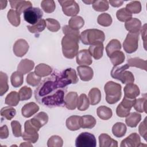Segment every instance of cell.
Here are the masks:
<instances>
[{"instance_id": "603a6c76", "label": "cell", "mask_w": 147, "mask_h": 147, "mask_svg": "<svg viewBox=\"0 0 147 147\" xmlns=\"http://www.w3.org/2000/svg\"><path fill=\"white\" fill-rule=\"evenodd\" d=\"M100 147H117V141L113 139L109 135L102 133L99 136Z\"/></svg>"}, {"instance_id": "7402d4cb", "label": "cell", "mask_w": 147, "mask_h": 147, "mask_svg": "<svg viewBox=\"0 0 147 147\" xmlns=\"http://www.w3.org/2000/svg\"><path fill=\"white\" fill-rule=\"evenodd\" d=\"M31 122L38 129L47 123L48 121V116L45 112H40L33 118L30 119Z\"/></svg>"}, {"instance_id": "ab89813d", "label": "cell", "mask_w": 147, "mask_h": 147, "mask_svg": "<svg viewBox=\"0 0 147 147\" xmlns=\"http://www.w3.org/2000/svg\"><path fill=\"white\" fill-rule=\"evenodd\" d=\"M8 77L6 73L0 72V95H3L9 89Z\"/></svg>"}, {"instance_id": "8fae6325", "label": "cell", "mask_w": 147, "mask_h": 147, "mask_svg": "<svg viewBox=\"0 0 147 147\" xmlns=\"http://www.w3.org/2000/svg\"><path fill=\"white\" fill-rule=\"evenodd\" d=\"M29 44L28 42L22 38L17 40L13 45V50L14 55L21 57L24 56L28 51Z\"/></svg>"}, {"instance_id": "c3c4849f", "label": "cell", "mask_w": 147, "mask_h": 147, "mask_svg": "<svg viewBox=\"0 0 147 147\" xmlns=\"http://www.w3.org/2000/svg\"><path fill=\"white\" fill-rule=\"evenodd\" d=\"M41 77L37 76L34 72H30L26 76V82L28 84L35 87L41 83Z\"/></svg>"}, {"instance_id": "816d5d0a", "label": "cell", "mask_w": 147, "mask_h": 147, "mask_svg": "<svg viewBox=\"0 0 147 147\" xmlns=\"http://www.w3.org/2000/svg\"><path fill=\"white\" fill-rule=\"evenodd\" d=\"M47 27L49 30L52 32H57L60 28V24L58 21L53 18H47L45 20Z\"/></svg>"}, {"instance_id": "4dcf8cb0", "label": "cell", "mask_w": 147, "mask_h": 147, "mask_svg": "<svg viewBox=\"0 0 147 147\" xmlns=\"http://www.w3.org/2000/svg\"><path fill=\"white\" fill-rule=\"evenodd\" d=\"M110 60L114 66H117L123 63L125 59V56L123 52L117 51L113 52L110 56Z\"/></svg>"}, {"instance_id": "f546056e", "label": "cell", "mask_w": 147, "mask_h": 147, "mask_svg": "<svg viewBox=\"0 0 147 147\" xmlns=\"http://www.w3.org/2000/svg\"><path fill=\"white\" fill-rule=\"evenodd\" d=\"M96 114L101 119L108 120L112 117L113 112L110 108L105 106H101L97 108Z\"/></svg>"}, {"instance_id": "d4e9b609", "label": "cell", "mask_w": 147, "mask_h": 147, "mask_svg": "<svg viewBox=\"0 0 147 147\" xmlns=\"http://www.w3.org/2000/svg\"><path fill=\"white\" fill-rule=\"evenodd\" d=\"M34 72L37 76L40 77H45L52 74V68L48 64L40 63L35 67Z\"/></svg>"}, {"instance_id": "484cf974", "label": "cell", "mask_w": 147, "mask_h": 147, "mask_svg": "<svg viewBox=\"0 0 147 147\" xmlns=\"http://www.w3.org/2000/svg\"><path fill=\"white\" fill-rule=\"evenodd\" d=\"M80 116L78 115H72L68 117L66 120V126L67 127L72 131L78 130L80 128Z\"/></svg>"}, {"instance_id": "d6a6232c", "label": "cell", "mask_w": 147, "mask_h": 147, "mask_svg": "<svg viewBox=\"0 0 147 147\" xmlns=\"http://www.w3.org/2000/svg\"><path fill=\"white\" fill-rule=\"evenodd\" d=\"M121 49V44L117 39L111 40L106 47V51L107 55L109 57L113 52L119 51Z\"/></svg>"}, {"instance_id": "3957f363", "label": "cell", "mask_w": 147, "mask_h": 147, "mask_svg": "<svg viewBox=\"0 0 147 147\" xmlns=\"http://www.w3.org/2000/svg\"><path fill=\"white\" fill-rule=\"evenodd\" d=\"M67 90V87L59 88L54 92L41 98L38 103L50 108L64 106V96Z\"/></svg>"}, {"instance_id": "4316f807", "label": "cell", "mask_w": 147, "mask_h": 147, "mask_svg": "<svg viewBox=\"0 0 147 147\" xmlns=\"http://www.w3.org/2000/svg\"><path fill=\"white\" fill-rule=\"evenodd\" d=\"M141 119V115L137 112L130 113L126 118L125 122L126 125L130 127H135Z\"/></svg>"}, {"instance_id": "ffe728a7", "label": "cell", "mask_w": 147, "mask_h": 147, "mask_svg": "<svg viewBox=\"0 0 147 147\" xmlns=\"http://www.w3.org/2000/svg\"><path fill=\"white\" fill-rule=\"evenodd\" d=\"M34 67V63L29 59H24L21 60L17 66V71L23 75L30 72Z\"/></svg>"}, {"instance_id": "52a82bcc", "label": "cell", "mask_w": 147, "mask_h": 147, "mask_svg": "<svg viewBox=\"0 0 147 147\" xmlns=\"http://www.w3.org/2000/svg\"><path fill=\"white\" fill-rule=\"evenodd\" d=\"M139 34L140 33H127L123 42V48L126 53H132L137 50L138 47Z\"/></svg>"}, {"instance_id": "e575fe53", "label": "cell", "mask_w": 147, "mask_h": 147, "mask_svg": "<svg viewBox=\"0 0 147 147\" xmlns=\"http://www.w3.org/2000/svg\"><path fill=\"white\" fill-rule=\"evenodd\" d=\"M20 100V96L16 91H11L5 98V104L10 106H16Z\"/></svg>"}, {"instance_id": "f907efd6", "label": "cell", "mask_w": 147, "mask_h": 147, "mask_svg": "<svg viewBox=\"0 0 147 147\" xmlns=\"http://www.w3.org/2000/svg\"><path fill=\"white\" fill-rule=\"evenodd\" d=\"M20 100L24 101L29 99L32 95V89L27 86H24L20 88L18 91Z\"/></svg>"}, {"instance_id": "681fc988", "label": "cell", "mask_w": 147, "mask_h": 147, "mask_svg": "<svg viewBox=\"0 0 147 147\" xmlns=\"http://www.w3.org/2000/svg\"><path fill=\"white\" fill-rule=\"evenodd\" d=\"M63 145V139L59 136H51L47 141L48 147H61Z\"/></svg>"}, {"instance_id": "f6af8a7d", "label": "cell", "mask_w": 147, "mask_h": 147, "mask_svg": "<svg viewBox=\"0 0 147 147\" xmlns=\"http://www.w3.org/2000/svg\"><path fill=\"white\" fill-rule=\"evenodd\" d=\"M41 6L45 13H51L55 11L56 4L53 0H44L41 2Z\"/></svg>"}, {"instance_id": "30bf717a", "label": "cell", "mask_w": 147, "mask_h": 147, "mask_svg": "<svg viewBox=\"0 0 147 147\" xmlns=\"http://www.w3.org/2000/svg\"><path fill=\"white\" fill-rule=\"evenodd\" d=\"M64 14L67 16H76L79 12V6L73 0L58 1Z\"/></svg>"}, {"instance_id": "8d00e7d4", "label": "cell", "mask_w": 147, "mask_h": 147, "mask_svg": "<svg viewBox=\"0 0 147 147\" xmlns=\"http://www.w3.org/2000/svg\"><path fill=\"white\" fill-rule=\"evenodd\" d=\"M7 19L9 22L14 26H18L20 24V14L13 9H10L7 13Z\"/></svg>"}, {"instance_id": "74e56055", "label": "cell", "mask_w": 147, "mask_h": 147, "mask_svg": "<svg viewBox=\"0 0 147 147\" xmlns=\"http://www.w3.org/2000/svg\"><path fill=\"white\" fill-rule=\"evenodd\" d=\"M90 102L85 94H82L78 99L77 108L80 111H85L89 107Z\"/></svg>"}, {"instance_id": "8992f818", "label": "cell", "mask_w": 147, "mask_h": 147, "mask_svg": "<svg viewBox=\"0 0 147 147\" xmlns=\"http://www.w3.org/2000/svg\"><path fill=\"white\" fill-rule=\"evenodd\" d=\"M80 39L84 45H92L98 42H103L105 39L103 31L96 29H86L80 34Z\"/></svg>"}, {"instance_id": "44dd1931", "label": "cell", "mask_w": 147, "mask_h": 147, "mask_svg": "<svg viewBox=\"0 0 147 147\" xmlns=\"http://www.w3.org/2000/svg\"><path fill=\"white\" fill-rule=\"evenodd\" d=\"M125 27L129 33H140V29L141 28V22L138 18H131L125 22Z\"/></svg>"}, {"instance_id": "003e7915", "label": "cell", "mask_w": 147, "mask_h": 147, "mask_svg": "<svg viewBox=\"0 0 147 147\" xmlns=\"http://www.w3.org/2000/svg\"><path fill=\"white\" fill-rule=\"evenodd\" d=\"M84 3H86V4H91V3H94V1H82Z\"/></svg>"}, {"instance_id": "94428289", "label": "cell", "mask_w": 147, "mask_h": 147, "mask_svg": "<svg viewBox=\"0 0 147 147\" xmlns=\"http://www.w3.org/2000/svg\"><path fill=\"white\" fill-rule=\"evenodd\" d=\"M9 136L8 127L6 125L0 127V138L1 139H6Z\"/></svg>"}, {"instance_id": "83f0119b", "label": "cell", "mask_w": 147, "mask_h": 147, "mask_svg": "<svg viewBox=\"0 0 147 147\" xmlns=\"http://www.w3.org/2000/svg\"><path fill=\"white\" fill-rule=\"evenodd\" d=\"M88 100L91 105L98 104L101 100V92L98 88H92L88 92Z\"/></svg>"}, {"instance_id": "7c38bea8", "label": "cell", "mask_w": 147, "mask_h": 147, "mask_svg": "<svg viewBox=\"0 0 147 147\" xmlns=\"http://www.w3.org/2000/svg\"><path fill=\"white\" fill-rule=\"evenodd\" d=\"M141 145L140 137L136 133L130 134L121 141L120 145L121 147H137Z\"/></svg>"}, {"instance_id": "6da1fadb", "label": "cell", "mask_w": 147, "mask_h": 147, "mask_svg": "<svg viewBox=\"0 0 147 147\" xmlns=\"http://www.w3.org/2000/svg\"><path fill=\"white\" fill-rule=\"evenodd\" d=\"M72 82L68 80L64 72H53L50 76L43 80L34 91V97L38 102L41 98L45 97L59 88H65Z\"/></svg>"}, {"instance_id": "5b68a950", "label": "cell", "mask_w": 147, "mask_h": 147, "mask_svg": "<svg viewBox=\"0 0 147 147\" xmlns=\"http://www.w3.org/2000/svg\"><path fill=\"white\" fill-rule=\"evenodd\" d=\"M104 90L106 94V100L109 104H114L121 99L122 95L121 84L109 81L105 84Z\"/></svg>"}, {"instance_id": "d590c367", "label": "cell", "mask_w": 147, "mask_h": 147, "mask_svg": "<svg viewBox=\"0 0 147 147\" xmlns=\"http://www.w3.org/2000/svg\"><path fill=\"white\" fill-rule=\"evenodd\" d=\"M47 23L45 20L41 19L37 23L33 25H28L27 28L32 33H38L42 32L46 28Z\"/></svg>"}, {"instance_id": "7a4b0ae2", "label": "cell", "mask_w": 147, "mask_h": 147, "mask_svg": "<svg viewBox=\"0 0 147 147\" xmlns=\"http://www.w3.org/2000/svg\"><path fill=\"white\" fill-rule=\"evenodd\" d=\"M80 36L65 35L61 40L62 52L64 56L72 59L78 53L79 42Z\"/></svg>"}, {"instance_id": "7bdbcfd3", "label": "cell", "mask_w": 147, "mask_h": 147, "mask_svg": "<svg viewBox=\"0 0 147 147\" xmlns=\"http://www.w3.org/2000/svg\"><path fill=\"white\" fill-rule=\"evenodd\" d=\"M16 114V110L11 106H6L1 110V115L7 120H11Z\"/></svg>"}, {"instance_id": "9a60e30c", "label": "cell", "mask_w": 147, "mask_h": 147, "mask_svg": "<svg viewBox=\"0 0 147 147\" xmlns=\"http://www.w3.org/2000/svg\"><path fill=\"white\" fill-rule=\"evenodd\" d=\"M78 75L80 79L84 82L91 80L94 76L92 69L87 65H80L77 67Z\"/></svg>"}, {"instance_id": "11a10c76", "label": "cell", "mask_w": 147, "mask_h": 147, "mask_svg": "<svg viewBox=\"0 0 147 147\" xmlns=\"http://www.w3.org/2000/svg\"><path fill=\"white\" fill-rule=\"evenodd\" d=\"M38 134H28L24 131L22 134V139L25 141H27L30 143H36L38 139Z\"/></svg>"}, {"instance_id": "4fadbf2b", "label": "cell", "mask_w": 147, "mask_h": 147, "mask_svg": "<svg viewBox=\"0 0 147 147\" xmlns=\"http://www.w3.org/2000/svg\"><path fill=\"white\" fill-rule=\"evenodd\" d=\"M76 56V63L80 65H89L92 63L91 55L87 49L80 50Z\"/></svg>"}, {"instance_id": "6125c7cd", "label": "cell", "mask_w": 147, "mask_h": 147, "mask_svg": "<svg viewBox=\"0 0 147 147\" xmlns=\"http://www.w3.org/2000/svg\"><path fill=\"white\" fill-rule=\"evenodd\" d=\"M109 2L110 3V5L113 6V7H119L121 6L123 3V1H113V0H110L109 1Z\"/></svg>"}, {"instance_id": "836d02e7", "label": "cell", "mask_w": 147, "mask_h": 147, "mask_svg": "<svg viewBox=\"0 0 147 147\" xmlns=\"http://www.w3.org/2000/svg\"><path fill=\"white\" fill-rule=\"evenodd\" d=\"M127 65L129 67H134L146 71V61L139 57H133L128 59Z\"/></svg>"}, {"instance_id": "ac0fdd59", "label": "cell", "mask_w": 147, "mask_h": 147, "mask_svg": "<svg viewBox=\"0 0 147 147\" xmlns=\"http://www.w3.org/2000/svg\"><path fill=\"white\" fill-rule=\"evenodd\" d=\"M103 44L102 42H98L90 45L88 51L91 55L96 60L100 59L103 54Z\"/></svg>"}, {"instance_id": "5bb4252c", "label": "cell", "mask_w": 147, "mask_h": 147, "mask_svg": "<svg viewBox=\"0 0 147 147\" xmlns=\"http://www.w3.org/2000/svg\"><path fill=\"white\" fill-rule=\"evenodd\" d=\"M11 7L16 9V11L20 15L26 10L32 7V3L29 1H9Z\"/></svg>"}, {"instance_id": "f5cc1de1", "label": "cell", "mask_w": 147, "mask_h": 147, "mask_svg": "<svg viewBox=\"0 0 147 147\" xmlns=\"http://www.w3.org/2000/svg\"><path fill=\"white\" fill-rule=\"evenodd\" d=\"M63 72L67 78L72 82V84H76L78 83L79 80L76 71L74 69L71 68H67L63 71Z\"/></svg>"}, {"instance_id": "6f0895ef", "label": "cell", "mask_w": 147, "mask_h": 147, "mask_svg": "<svg viewBox=\"0 0 147 147\" xmlns=\"http://www.w3.org/2000/svg\"><path fill=\"white\" fill-rule=\"evenodd\" d=\"M130 110L126 109L122 107L120 103L118 105L116 109V114L119 117H126L130 114Z\"/></svg>"}, {"instance_id": "f1b7e54d", "label": "cell", "mask_w": 147, "mask_h": 147, "mask_svg": "<svg viewBox=\"0 0 147 147\" xmlns=\"http://www.w3.org/2000/svg\"><path fill=\"white\" fill-rule=\"evenodd\" d=\"M126 126L122 122H117L112 127V133L113 135L118 138L124 136L126 132Z\"/></svg>"}, {"instance_id": "03108f58", "label": "cell", "mask_w": 147, "mask_h": 147, "mask_svg": "<svg viewBox=\"0 0 147 147\" xmlns=\"http://www.w3.org/2000/svg\"><path fill=\"white\" fill-rule=\"evenodd\" d=\"M30 142H29V143H28V142H24V143H22V144H20V146H32V145H31L30 144Z\"/></svg>"}, {"instance_id": "e0dca14e", "label": "cell", "mask_w": 147, "mask_h": 147, "mask_svg": "<svg viewBox=\"0 0 147 147\" xmlns=\"http://www.w3.org/2000/svg\"><path fill=\"white\" fill-rule=\"evenodd\" d=\"M78 95L77 92L71 91L69 92L64 97L65 106L68 110H75L77 106Z\"/></svg>"}, {"instance_id": "680465c9", "label": "cell", "mask_w": 147, "mask_h": 147, "mask_svg": "<svg viewBox=\"0 0 147 147\" xmlns=\"http://www.w3.org/2000/svg\"><path fill=\"white\" fill-rule=\"evenodd\" d=\"M138 131L140 135L144 138V140H146V117L144 119V121L142 122L138 127Z\"/></svg>"}, {"instance_id": "9f6ffc18", "label": "cell", "mask_w": 147, "mask_h": 147, "mask_svg": "<svg viewBox=\"0 0 147 147\" xmlns=\"http://www.w3.org/2000/svg\"><path fill=\"white\" fill-rule=\"evenodd\" d=\"M136 100V99H129L124 96L122 102L120 103V105L124 108L131 110V109L135 103Z\"/></svg>"}, {"instance_id": "91938a15", "label": "cell", "mask_w": 147, "mask_h": 147, "mask_svg": "<svg viewBox=\"0 0 147 147\" xmlns=\"http://www.w3.org/2000/svg\"><path fill=\"white\" fill-rule=\"evenodd\" d=\"M62 30L64 35L70 34V35H76L80 36V32L79 30H74L71 29L68 25H64L62 28Z\"/></svg>"}, {"instance_id": "e7e4bbea", "label": "cell", "mask_w": 147, "mask_h": 147, "mask_svg": "<svg viewBox=\"0 0 147 147\" xmlns=\"http://www.w3.org/2000/svg\"><path fill=\"white\" fill-rule=\"evenodd\" d=\"M7 2V1H2V0H1V1H0L1 9V10L3 9L4 8H5V7H6Z\"/></svg>"}, {"instance_id": "9c48e42d", "label": "cell", "mask_w": 147, "mask_h": 147, "mask_svg": "<svg viewBox=\"0 0 147 147\" xmlns=\"http://www.w3.org/2000/svg\"><path fill=\"white\" fill-rule=\"evenodd\" d=\"M43 16L42 10L38 7H30L24 12V18L26 22L34 25L37 23Z\"/></svg>"}, {"instance_id": "ba28073f", "label": "cell", "mask_w": 147, "mask_h": 147, "mask_svg": "<svg viewBox=\"0 0 147 147\" xmlns=\"http://www.w3.org/2000/svg\"><path fill=\"white\" fill-rule=\"evenodd\" d=\"M96 145V141L94 135L88 132L80 133L75 140L76 147H95Z\"/></svg>"}, {"instance_id": "db71d44e", "label": "cell", "mask_w": 147, "mask_h": 147, "mask_svg": "<svg viewBox=\"0 0 147 147\" xmlns=\"http://www.w3.org/2000/svg\"><path fill=\"white\" fill-rule=\"evenodd\" d=\"M11 126L12 129L13 134L16 137H20L22 136L21 125L17 121H13L11 122Z\"/></svg>"}, {"instance_id": "f35d334b", "label": "cell", "mask_w": 147, "mask_h": 147, "mask_svg": "<svg viewBox=\"0 0 147 147\" xmlns=\"http://www.w3.org/2000/svg\"><path fill=\"white\" fill-rule=\"evenodd\" d=\"M10 82L11 85L14 87L17 88L20 87L24 82L23 74L19 72L18 71L14 72L10 76Z\"/></svg>"}, {"instance_id": "bcb514c9", "label": "cell", "mask_w": 147, "mask_h": 147, "mask_svg": "<svg viewBox=\"0 0 147 147\" xmlns=\"http://www.w3.org/2000/svg\"><path fill=\"white\" fill-rule=\"evenodd\" d=\"M93 9L98 11H105L109 9V2L107 1H94L92 4Z\"/></svg>"}, {"instance_id": "be15d7a7", "label": "cell", "mask_w": 147, "mask_h": 147, "mask_svg": "<svg viewBox=\"0 0 147 147\" xmlns=\"http://www.w3.org/2000/svg\"><path fill=\"white\" fill-rule=\"evenodd\" d=\"M146 24H144V26H142V28L141 29V36H142V38L144 40V47L145 48V42H146Z\"/></svg>"}, {"instance_id": "cb8c5ba5", "label": "cell", "mask_w": 147, "mask_h": 147, "mask_svg": "<svg viewBox=\"0 0 147 147\" xmlns=\"http://www.w3.org/2000/svg\"><path fill=\"white\" fill-rule=\"evenodd\" d=\"M79 123L83 129H92L96 125V119L92 115H86L80 117Z\"/></svg>"}, {"instance_id": "d6986e66", "label": "cell", "mask_w": 147, "mask_h": 147, "mask_svg": "<svg viewBox=\"0 0 147 147\" xmlns=\"http://www.w3.org/2000/svg\"><path fill=\"white\" fill-rule=\"evenodd\" d=\"M39 110V106L34 102L25 104L21 109L22 115L25 118H29Z\"/></svg>"}, {"instance_id": "2e32d148", "label": "cell", "mask_w": 147, "mask_h": 147, "mask_svg": "<svg viewBox=\"0 0 147 147\" xmlns=\"http://www.w3.org/2000/svg\"><path fill=\"white\" fill-rule=\"evenodd\" d=\"M124 96L129 99H136L140 95V91L139 87L135 84H126L123 88Z\"/></svg>"}, {"instance_id": "ee69618b", "label": "cell", "mask_w": 147, "mask_h": 147, "mask_svg": "<svg viewBox=\"0 0 147 147\" xmlns=\"http://www.w3.org/2000/svg\"><path fill=\"white\" fill-rule=\"evenodd\" d=\"M133 107H134V109L138 112L146 113V96L136 99Z\"/></svg>"}, {"instance_id": "277c9868", "label": "cell", "mask_w": 147, "mask_h": 147, "mask_svg": "<svg viewBox=\"0 0 147 147\" xmlns=\"http://www.w3.org/2000/svg\"><path fill=\"white\" fill-rule=\"evenodd\" d=\"M129 68L127 64L121 66H114L111 71V76L113 78L120 80L123 84L133 83L134 82L133 74L129 71H126Z\"/></svg>"}, {"instance_id": "7dc6e473", "label": "cell", "mask_w": 147, "mask_h": 147, "mask_svg": "<svg viewBox=\"0 0 147 147\" xmlns=\"http://www.w3.org/2000/svg\"><path fill=\"white\" fill-rule=\"evenodd\" d=\"M125 8L131 13L138 14L141 11V5L140 1H134L127 3Z\"/></svg>"}, {"instance_id": "b9f144b4", "label": "cell", "mask_w": 147, "mask_h": 147, "mask_svg": "<svg viewBox=\"0 0 147 147\" xmlns=\"http://www.w3.org/2000/svg\"><path fill=\"white\" fill-rule=\"evenodd\" d=\"M97 22L100 25L107 27L111 24L113 20L111 16L109 14L104 13L99 15L97 18Z\"/></svg>"}, {"instance_id": "1f68e13d", "label": "cell", "mask_w": 147, "mask_h": 147, "mask_svg": "<svg viewBox=\"0 0 147 147\" xmlns=\"http://www.w3.org/2000/svg\"><path fill=\"white\" fill-rule=\"evenodd\" d=\"M84 24L83 18L80 16L72 17L68 21V26L72 29L79 30L81 29Z\"/></svg>"}, {"instance_id": "60d3db41", "label": "cell", "mask_w": 147, "mask_h": 147, "mask_svg": "<svg viewBox=\"0 0 147 147\" xmlns=\"http://www.w3.org/2000/svg\"><path fill=\"white\" fill-rule=\"evenodd\" d=\"M117 19L121 22H127L132 18V14L126 8H121L116 13Z\"/></svg>"}]
</instances>
